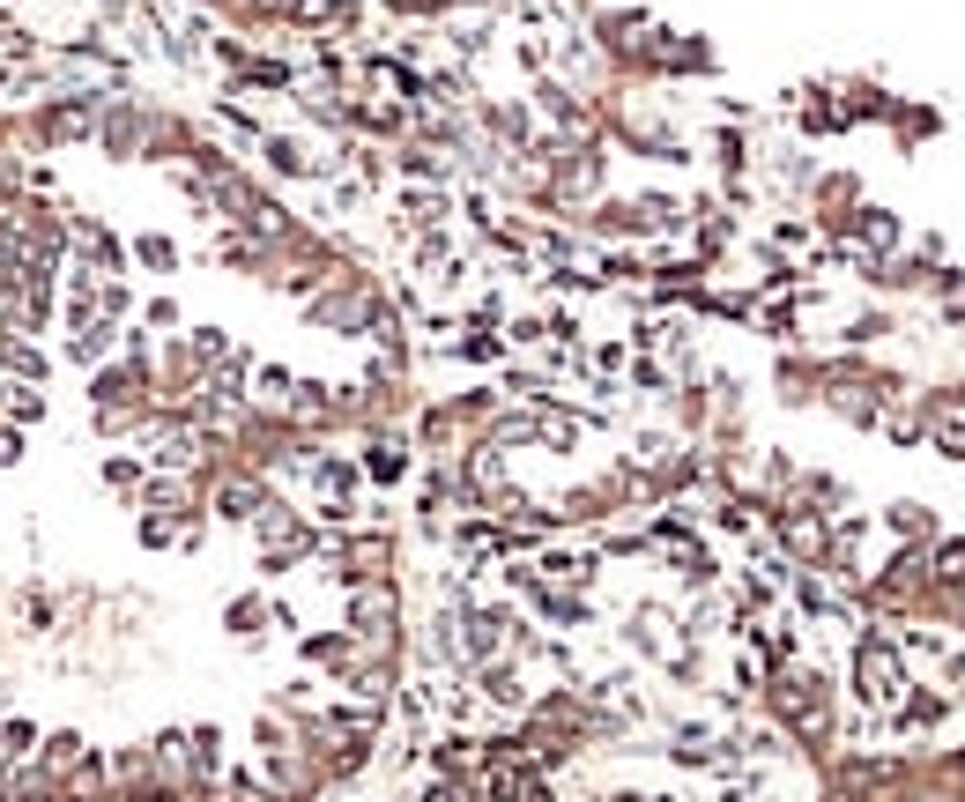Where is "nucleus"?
<instances>
[{"instance_id":"2","label":"nucleus","mask_w":965,"mask_h":802,"mask_svg":"<svg viewBox=\"0 0 965 802\" xmlns=\"http://www.w3.org/2000/svg\"><path fill=\"white\" fill-rule=\"evenodd\" d=\"M891 521V535H906V543H928V535H936V521H928V505H914V498H899L884 513Z\"/></svg>"},{"instance_id":"6","label":"nucleus","mask_w":965,"mask_h":802,"mask_svg":"<svg viewBox=\"0 0 965 802\" xmlns=\"http://www.w3.org/2000/svg\"><path fill=\"white\" fill-rule=\"evenodd\" d=\"M148 327H178V305L172 298H148Z\"/></svg>"},{"instance_id":"3","label":"nucleus","mask_w":965,"mask_h":802,"mask_svg":"<svg viewBox=\"0 0 965 802\" xmlns=\"http://www.w3.org/2000/svg\"><path fill=\"white\" fill-rule=\"evenodd\" d=\"M365 476H379V483H401V476H409V453H401L394 439H379V446H371V461H365Z\"/></svg>"},{"instance_id":"1","label":"nucleus","mask_w":965,"mask_h":802,"mask_svg":"<svg viewBox=\"0 0 965 802\" xmlns=\"http://www.w3.org/2000/svg\"><path fill=\"white\" fill-rule=\"evenodd\" d=\"M899 691H906V669H899V654H891L884 639H862V647H854V699L891 706Z\"/></svg>"},{"instance_id":"5","label":"nucleus","mask_w":965,"mask_h":802,"mask_svg":"<svg viewBox=\"0 0 965 802\" xmlns=\"http://www.w3.org/2000/svg\"><path fill=\"white\" fill-rule=\"evenodd\" d=\"M134 253H142L148 268H178V246H172V238H156V230H148V238H142Z\"/></svg>"},{"instance_id":"7","label":"nucleus","mask_w":965,"mask_h":802,"mask_svg":"<svg viewBox=\"0 0 965 802\" xmlns=\"http://www.w3.org/2000/svg\"><path fill=\"white\" fill-rule=\"evenodd\" d=\"M16 461H23V439H16V431L0 424V469H16Z\"/></svg>"},{"instance_id":"4","label":"nucleus","mask_w":965,"mask_h":802,"mask_svg":"<svg viewBox=\"0 0 965 802\" xmlns=\"http://www.w3.org/2000/svg\"><path fill=\"white\" fill-rule=\"evenodd\" d=\"M223 625H230V631H260V625H268V602H260V595H238L230 609H223Z\"/></svg>"}]
</instances>
